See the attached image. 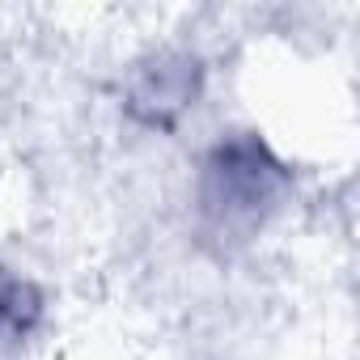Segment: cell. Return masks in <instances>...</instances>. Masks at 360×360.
I'll return each instance as SVG.
<instances>
[{"label": "cell", "instance_id": "obj_2", "mask_svg": "<svg viewBox=\"0 0 360 360\" xmlns=\"http://www.w3.org/2000/svg\"><path fill=\"white\" fill-rule=\"evenodd\" d=\"M39 318H43L39 288L0 267V343H13V339L30 335L39 326Z\"/></svg>", "mask_w": 360, "mask_h": 360}, {"label": "cell", "instance_id": "obj_1", "mask_svg": "<svg viewBox=\"0 0 360 360\" xmlns=\"http://www.w3.org/2000/svg\"><path fill=\"white\" fill-rule=\"evenodd\" d=\"M280 165L267 157L259 140H229L212 153L208 178H204V204L221 212L225 221L233 217H255L271 191H276Z\"/></svg>", "mask_w": 360, "mask_h": 360}]
</instances>
